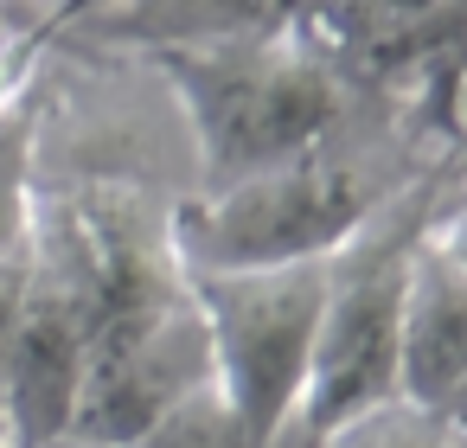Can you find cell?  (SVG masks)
<instances>
[{
	"instance_id": "1",
	"label": "cell",
	"mask_w": 467,
	"mask_h": 448,
	"mask_svg": "<svg viewBox=\"0 0 467 448\" xmlns=\"http://www.w3.org/2000/svg\"><path fill=\"white\" fill-rule=\"evenodd\" d=\"M454 148L429 135L403 103L352 90V109L307 154L224 186L173 199V250L186 269H275L333 256L378 205Z\"/></svg>"
},
{
	"instance_id": "2",
	"label": "cell",
	"mask_w": 467,
	"mask_h": 448,
	"mask_svg": "<svg viewBox=\"0 0 467 448\" xmlns=\"http://www.w3.org/2000/svg\"><path fill=\"white\" fill-rule=\"evenodd\" d=\"M461 186H467L461 154L435 161L327 256V301L314 327L307 384L288 429L269 448H327L339 429L403 397V314L416 250L441 218V205L461 199Z\"/></svg>"
},
{
	"instance_id": "3",
	"label": "cell",
	"mask_w": 467,
	"mask_h": 448,
	"mask_svg": "<svg viewBox=\"0 0 467 448\" xmlns=\"http://www.w3.org/2000/svg\"><path fill=\"white\" fill-rule=\"evenodd\" d=\"M154 78L173 90L192 135V186L224 193L244 186L339 129L352 109V84L295 33L275 39H224V46H167L141 52Z\"/></svg>"
},
{
	"instance_id": "4",
	"label": "cell",
	"mask_w": 467,
	"mask_h": 448,
	"mask_svg": "<svg viewBox=\"0 0 467 448\" xmlns=\"http://www.w3.org/2000/svg\"><path fill=\"white\" fill-rule=\"evenodd\" d=\"M186 282L212 339V384L237 410L244 435L269 448L307 384L314 327L327 301V256L275 269H186Z\"/></svg>"
},
{
	"instance_id": "5",
	"label": "cell",
	"mask_w": 467,
	"mask_h": 448,
	"mask_svg": "<svg viewBox=\"0 0 467 448\" xmlns=\"http://www.w3.org/2000/svg\"><path fill=\"white\" fill-rule=\"evenodd\" d=\"M205 384H212V339H205L199 301L186 295L161 314H141L90 339L65 435L97 442V448H129Z\"/></svg>"
},
{
	"instance_id": "6",
	"label": "cell",
	"mask_w": 467,
	"mask_h": 448,
	"mask_svg": "<svg viewBox=\"0 0 467 448\" xmlns=\"http://www.w3.org/2000/svg\"><path fill=\"white\" fill-rule=\"evenodd\" d=\"M33 263V250H26ZM84 359H90V320L71 301V288L58 276H46L33 263L26 276V307L0 365V397H7V422H14V448H46L71 429L78 410V384H84Z\"/></svg>"
},
{
	"instance_id": "7",
	"label": "cell",
	"mask_w": 467,
	"mask_h": 448,
	"mask_svg": "<svg viewBox=\"0 0 467 448\" xmlns=\"http://www.w3.org/2000/svg\"><path fill=\"white\" fill-rule=\"evenodd\" d=\"M403 403L448 422L467 442V276L429 250H416L410 314H403Z\"/></svg>"
},
{
	"instance_id": "8",
	"label": "cell",
	"mask_w": 467,
	"mask_h": 448,
	"mask_svg": "<svg viewBox=\"0 0 467 448\" xmlns=\"http://www.w3.org/2000/svg\"><path fill=\"white\" fill-rule=\"evenodd\" d=\"M307 0H103L78 20L97 46L116 52H167V46H224V39H275L295 33Z\"/></svg>"
},
{
	"instance_id": "9",
	"label": "cell",
	"mask_w": 467,
	"mask_h": 448,
	"mask_svg": "<svg viewBox=\"0 0 467 448\" xmlns=\"http://www.w3.org/2000/svg\"><path fill=\"white\" fill-rule=\"evenodd\" d=\"M39 129H46V71L0 109V256L26 250V231H33Z\"/></svg>"
},
{
	"instance_id": "10",
	"label": "cell",
	"mask_w": 467,
	"mask_h": 448,
	"mask_svg": "<svg viewBox=\"0 0 467 448\" xmlns=\"http://www.w3.org/2000/svg\"><path fill=\"white\" fill-rule=\"evenodd\" d=\"M129 448H256L250 435H244V422H237V410L224 403V391L218 384H205V391H192L180 410H167L141 442H129Z\"/></svg>"
},
{
	"instance_id": "11",
	"label": "cell",
	"mask_w": 467,
	"mask_h": 448,
	"mask_svg": "<svg viewBox=\"0 0 467 448\" xmlns=\"http://www.w3.org/2000/svg\"><path fill=\"white\" fill-rule=\"evenodd\" d=\"M58 33H65V20L58 14H46V20H33L14 46H0V109H7L39 71H46V58L58 52Z\"/></svg>"
},
{
	"instance_id": "12",
	"label": "cell",
	"mask_w": 467,
	"mask_h": 448,
	"mask_svg": "<svg viewBox=\"0 0 467 448\" xmlns=\"http://www.w3.org/2000/svg\"><path fill=\"white\" fill-rule=\"evenodd\" d=\"M26 237H33V231H26ZM26 276H33L26 250H14V256H0V365H7V346H14L20 307H26Z\"/></svg>"
},
{
	"instance_id": "13",
	"label": "cell",
	"mask_w": 467,
	"mask_h": 448,
	"mask_svg": "<svg viewBox=\"0 0 467 448\" xmlns=\"http://www.w3.org/2000/svg\"><path fill=\"white\" fill-rule=\"evenodd\" d=\"M429 250H435V256H448V263L467 276V199L441 205V218L429 224Z\"/></svg>"
},
{
	"instance_id": "14",
	"label": "cell",
	"mask_w": 467,
	"mask_h": 448,
	"mask_svg": "<svg viewBox=\"0 0 467 448\" xmlns=\"http://www.w3.org/2000/svg\"><path fill=\"white\" fill-rule=\"evenodd\" d=\"M448 148L461 154V173H467V78H461V90L448 103Z\"/></svg>"
},
{
	"instance_id": "15",
	"label": "cell",
	"mask_w": 467,
	"mask_h": 448,
	"mask_svg": "<svg viewBox=\"0 0 467 448\" xmlns=\"http://www.w3.org/2000/svg\"><path fill=\"white\" fill-rule=\"evenodd\" d=\"M46 7H52V14L65 20V33H71V26H78L84 14H97V7H103V0H46Z\"/></svg>"
},
{
	"instance_id": "16",
	"label": "cell",
	"mask_w": 467,
	"mask_h": 448,
	"mask_svg": "<svg viewBox=\"0 0 467 448\" xmlns=\"http://www.w3.org/2000/svg\"><path fill=\"white\" fill-rule=\"evenodd\" d=\"M39 20H46V14H39ZM26 26H33V20H14V0H0V46H14Z\"/></svg>"
},
{
	"instance_id": "17",
	"label": "cell",
	"mask_w": 467,
	"mask_h": 448,
	"mask_svg": "<svg viewBox=\"0 0 467 448\" xmlns=\"http://www.w3.org/2000/svg\"><path fill=\"white\" fill-rule=\"evenodd\" d=\"M0 448H14V422H7V397H0Z\"/></svg>"
},
{
	"instance_id": "18",
	"label": "cell",
	"mask_w": 467,
	"mask_h": 448,
	"mask_svg": "<svg viewBox=\"0 0 467 448\" xmlns=\"http://www.w3.org/2000/svg\"><path fill=\"white\" fill-rule=\"evenodd\" d=\"M46 448H97V442H78V435H58V442H46Z\"/></svg>"
}]
</instances>
